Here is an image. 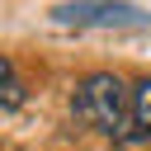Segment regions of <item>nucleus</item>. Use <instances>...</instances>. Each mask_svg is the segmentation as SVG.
Wrapping results in <instances>:
<instances>
[{"mask_svg": "<svg viewBox=\"0 0 151 151\" xmlns=\"http://www.w3.org/2000/svg\"><path fill=\"white\" fill-rule=\"evenodd\" d=\"M127 142H151V76L132 85V118H127Z\"/></svg>", "mask_w": 151, "mask_h": 151, "instance_id": "3", "label": "nucleus"}, {"mask_svg": "<svg viewBox=\"0 0 151 151\" xmlns=\"http://www.w3.org/2000/svg\"><path fill=\"white\" fill-rule=\"evenodd\" d=\"M0 104H9V109L24 104V80L14 76V66H9L5 57H0Z\"/></svg>", "mask_w": 151, "mask_h": 151, "instance_id": "4", "label": "nucleus"}, {"mask_svg": "<svg viewBox=\"0 0 151 151\" xmlns=\"http://www.w3.org/2000/svg\"><path fill=\"white\" fill-rule=\"evenodd\" d=\"M71 113L76 123L104 132V137H127V118H132V99L123 90V80L113 71H94L76 85L71 94Z\"/></svg>", "mask_w": 151, "mask_h": 151, "instance_id": "1", "label": "nucleus"}, {"mask_svg": "<svg viewBox=\"0 0 151 151\" xmlns=\"http://www.w3.org/2000/svg\"><path fill=\"white\" fill-rule=\"evenodd\" d=\"M52 24L61 28H151V14L127 0H66V5H52Z\"/></svg>", "mask_w": 151, "mask_h": 151, "instance_id": "2", "label": "nucleus"}]
</instances>
